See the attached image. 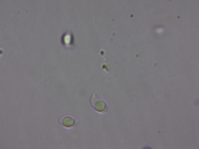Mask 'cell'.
Listing matches in <instances>:
<instances>
[{
  "label": "cell",
  "instance_id": "cell-1",
  "mask_svg": "<svg viewBox=\"0 0 199 149\" xmlns=\"http://www.w3.org/2000/svg\"><path fill=\"white\" fill-rule=\"evenodd\" d=\"M94 107L95 108L99 111V112H103L106 108V104L101 101V100H96L95 103H94Z\"/></svg>",
  "mask_w": 199,
  "mask_h": 149
},
{
  "label": "cell",
  "instance_id": "cell-2",
  "mask_svg": "<svg viewBox=\"0 0 199 149\" xmlns=\"http://www.w3.org/2000/svg\"><path fill=\"white\" fill-rule=\"evenodd\" d=\"M62 124L64 126H66V128H70L71 126H73L74 124V119H72L70 117H66L64 118V119L62 120Z\"/></svg>",
  "mask_w": 199,
  "mask_h": 149
}]
</instances>
